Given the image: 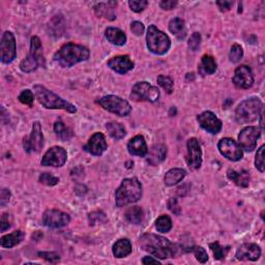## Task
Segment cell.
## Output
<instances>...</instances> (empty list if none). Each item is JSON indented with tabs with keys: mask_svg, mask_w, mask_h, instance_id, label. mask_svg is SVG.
Instances as JSON below:
<instances>
[{
	"mask_svg": "<svg viewBox=\"0 0 265 265\" xmlns=\"http://www.w3.org/2000/svg\"><path fill=\"white\" fill-rule=\"evenodd\" d=\"M139 244L142 250L160 259L174 258L177 254L176 244L171 242L168 238L156 234L142 235L139 239Z\"/></svg>",
	"mask_w": 265,
	"mask_h": 265,
	"instance_id": "1",
	"label": "cell"
},
{
	"mask_svg": "<svg viewBox=\"0 0 265 265\" xmlns=\"http://www.w3.org/2000/svg\"><path fill=\"white\" fill-rule=\"evenodd\" d=\"M88 48L74 43H66L54 55V60L64 67H70L89 58Z\"/></svg>",
	"mask_w": 265,
	"mask_h": 265,
	"instance_id": "2",
	"label": "cell"
},
{
	"mask_svg": "<svg viewBox=\"0 0 265 265\" xmlns=\"http://www.w3.org/2000/svg\"><path fill=\"white\" fill-rule=\"evenodd\" d=\"M33 91L38 103L46 109L65 110L68 112V113H76L77 112L76 106L68 103V101L65 100L64 99H61L43 85H34Z\"/></svg>",
	"mask_w": 265,
	"mask_h": 265,
	"instance_id": "3",
	"label": "cell"
},
{
	"mask_svg": "<svg viewBox=\"0 0 265 265\" xmlns=\"http://www.w3.org/2000/svg\"><path fill=\"white\" fill-rule=\"evenodd\" d=\"M142 185L135 178H126L122 180L120 187L115 193V202L118 207L126 206L135 203L141 199Z\"/></svg>",
	"mask_w": 265,
	"mask_h": 265,
	"instance_id": "4",
	"label": "cell"
},
{
	"mask_svg": "<svg viewBox=\"0 0 265 265\" xmlns=\"http://www.w3.org/2000/svg\"><path fill=\"white\" fill-rule=\"evenodd\" d=\"M39 66H46V59L43 53L42 42L37 36H33L30 42L29 54L20 64V68L24 73H32Z\"/></svg>",
	"mask_w": 265,
	"mask_h": 265,
	"instance_id": "5",
	"label": "cell"
},
{
	"mask_svg": "<svg viewBox=\"0 0 265 265\" xmlns=\"http://www.w3.org/2000/svg\"><path fill=\"white\" fill-rule=\"evenodd\" d=\"M263 112V103L258 98H251L241 101L235 110V119L240 125L257 120Z\"/></svg>",
	"mask_w": 265,
	"mask_h": 265,
	"instance_id": "6",
	"label": "cell"
},
{
	"mask_svg": "<svg viewBox=\"0 0 265 265\" xmlns=\"http://www.w3.org/2000/svg\"><path fill=\"white\" fill-rule=\"evenodd\" d=\"M146 43L150 52L157 55L166 54L171 47L169 36L161 32L155 25H150L147 29Z\"/></svg>",
	"mask_w": 265,
	"mask_h": 265,
	"instance_id": "7",
	"label": "cell"
},
{
	"mask_svg": "<svg viewBox=\"0 0 265 265\" xmlns=\"http://www.w3.org/2000/svg\"><path fill=\"white\" fill-rule=\"evenodd\" d=\"M98 103L105 110L111 112L117 116L125 117L132 112V106L128 100L117 96H106L101 98Z\"/></svg>",
	"mask_w": 265,
	"mask_h": 265,
	"instance_id": "8",
	"label": "cell"
},
{
	"mask_svg": "<svg viewBox=\"0 0 265 265\" xmlns=\"http://www.w3.org/2000/svg\"><path fill=\"white\" fill-rule=\"evenodd\" d=\"M159 98L160 90L157 87L150 85V83L146 82V81L138 82L132 86L131 99L136 101L147 100L150 103H156Z\"/></svg>",
	"mask_w": 265,
	"mask_h": 265,
	"instance_id": "9",
	"label": "cell"
},
{
	"mask_svg": "<svg viewBox=\"0 0 265 265\" xmlns=\"http://www.w3.org/2000/svg\"><path fill=\"white\" fill-rule=\"evenodd\" d=\"M17 56L16 39L11 32H5L0 42V59L1 63L8 65L15 60Z\"/></svg>",
	"mask_w": 265,
	"mask_h": 265,
	"instance_id": "10",
	"label": "cell"
},
{
	"mask_svg": "<svg viewBox=\"0 0 265 265\" xmlns=\"http://www.w3.org/2000/svg\"><path fill=\"white\" fill-rule=\"evenodd\" d=\"M23 147L28 154H30V152H38L44 147V135L42 126H40L38 121L33 122L30 136L24 138Z\"/></svg>",
	"mask_w": 265,
	"mask_h": 265,
	"instance_id": "11",
	"label": "cell"
},
{
	"mask_svg": "<svg viewBox=\"0 0 265 265\" xmlns=\"http://www.w3.org/2000/svg\"><path fill=\"white\" fill-rule=\"evenodd\" d=\"M260 134V129L256 127H247L242 129L238 135V145L241 149L248 152L253 151L257 146V141Z\"/></svg>",
	"mask_w": 265,
	"mask_h": 265,
	"instance_id": "12",
	"label": "cell"
},
{
	"mask_svg": "<svg viewBox=\"0 0 265 265\" xmlns=\"http://www.w3.org/2000/svg\"><path fill=\"white\" fill-rule=\"evenodd\" d=\"M218 148L221 155L232 162L240 161L243 157V152L241 147L238 145L236 141L231 138H223L220 140Z\"/></svg>",
	"mask_w": 265,
	"mask_h": 265,
	"instance_id": "13",
	"label": "cell"
},
{
	"mask_svg": "<svg viewBox=\"0 0 265 265\" xmlns=\"http://www.w3.org/2000/svg\"><path fill=\"white\" fill-rule=\"evenodd\" d=\"M70 222V217L66 212L57 209H48L43 215V224L49 228H63L67 226Z\"/></svg>",
	"mask_w": 265,
	"mask_h": 265,
	"instance_id": "14",
	"label": "cell"
},
{
	"mask_svg": "<svg viewBox=\"0 0 265 265\" xmlns=\"http://www.w3.org/2000/svg\"><path fill=\"white\" fill-rule=\"evenodd\" d=\"M67 159V154L64 147L54 146L47 150L44 155L40 164L42 166H51V167H63Z\"/></svg>",
	"mask_w": 265,
	"mask_h": 265,
	"instance_id": "15",
	"label": "cell"
},
{
	"mask_svg": "<svg viewBox=\"0 0 265 265\" xmlns=\"http://www.w3.org/2000/svg\"><path fill=\"white\" fill-rule=\"evenodd\" d=\"M197 120L202 129L210 132L212 135H217L222 130L223 124L222 120L218 118V116L210 111H205L197 116Z\"/></svg>",
	"mask_w": 265,
	"mask_h": 265,
	"instance_id": "16",
	"label": "cell"
},
{
	"mask_svg": "<svg viewBox=\"0 0 265 265\" xmlns=\"http://www.w3.org/2000/svg\"><path fill=\"white\" fill-rule=\"evenodd\" d=\"M233 83L237 88L249 89L254 84V75L250 66H240L235 69L233 76Z\"/></svg>",
	"mask_w": 265,
	"mask_h": 265,
	"instance_id": "17",
	"label": "cell"
},
{
	"mask_svg": "<svg viewBox=\"0 0 265 265\" xmlns=\"http://www.w3.org/2000/svg\"><path fill=\"white\" fill-rule=\"evenodd\" d=\"M187 163L191 169L197 170L202 165V150L199 141L196 138H191L188 141Z\"/></svg>",
	"mask_w": 265,
	"mask_h": 265,
	"instance_id": "18",
	"label": "cell"
},
{
	"mask_svg": "<svg viewBox=\"0 0 265 265\" xmlns=\"http://www.w3.org/2000/svg\"><path fill=\"white\" fill-rule=\"evenodd\" d=\"M107 147L108 145L105 136L101 134V132H96V134L91 136V138L87 142V144L84 146V149L85 151L89 152L90 155L99 157L104 154Z\"/></svg>",
	"mask_w": 265,
	"mask_h": 265,
	"instance_id": "19",
	"label": "cell"
},
{
	"mask_svg": "<svg viewBox=\"0 0 265 265\" xmlns=\"http://www.w3.org/2000/svg\"><path fill=\"white\" fill-rule=\"evenodd\" d=\"M260 256L261 249L256 243H243L235 254V257L242 261H257Z\"/></svg>",
	"mask_w": 265,
	"mask_h": 265,
	"instance_id": "20",
	"label": "cell"
},
{
	"mask_svg": "<svg viewBox=\"0 0 265 265\" xmlns=\"http://www.w3.org/2000/svg\"><path fill=\"white\" fill-rule=\"evenodd\" d=\"M108 66L118 74H127L134 68L135 65L129 55H119L111 58L108 61Z\"/></svg>",
	"mask_w": 265,
	"mask_h": 265,
	"instance_id": "21",
	"label": "cell"
},
{
	"mask_svg": "<svg viewBox=\"0 0 265 265\" xmlns=\"http://www.w3.org/2000/svg\"><path fill=\"white\" fill-rule=\"evenodd\" d=\"M128 150L132 156L145 157L148 154V147L144 137L137 135L132 138L128 143Z\"/></svg>",
	"mask_w": 265,
	"mask_h": 265,
	"instance_id": "22",
	"label": "cell"
},
{
	"mask_svg": "<svg viewBox=\"0 0 265 265\" xmlns=\"http://www.w3.org/2000/svg\"><path fill=\"white\" fill-rule=\"evenodd\" d=\"M116 4L117 3L115 1L99 3L95 6L96 14L99 17L106 18V19L110 20V21H113V20H115V18H116L115 13H114V8H115Z\"/></svg>",
	"mask_w": 265,
	"mask_h": 265,
	"instance_id": "23",
	"label": "cell"
},
{
	"mask_svg": "<svg viewBox=\"0 0 265 265\" xmlns=\"http://www.w3.org/2000/svg\"><path fill=\"white\" fill-rule=\"evenodd\" d=\"M167 147L163 144L154 145L150 148L148 155V163L152 166H156L166 159Z\"/></svg>",
	"mask_w": 265,
	"mask_h": 265,
	"instance_id": "24",
	"label": "cell"
},
{
	"mask_svg": "<svg viewBox=\"0 0 265 265\" xmlns=\"http://www.w3.org/2000/svg\"><path fill=\"white\" fill-rule=\"evenodd\" d=\"M105 35L109 42L115 46H124L127 43V35L119 28L108 27L105 32Z\"/></svg>",
	"mask_w": 265,
	"mask_h": 265,
	"instance_id": "25",
	"label": "cell"
},
{
	"mask_svg": "<svg viewBox=\"0 0 265 265\" xmlns=\"http://www.w3.org/2000/svg\"><path fill=\"white\" fill-rule=\"evenodd\" d=\"M227 176L230 180L235 182V185L241 188H247L250 185V173L246 170L237 172L233 169H229Z\"/></svg>",
	"mask_w": 265,
	"mask_h": 265,
	"instance_id": "26",
	"label": "cell"
},
{
	"mask_svg": "<svg viewBox=\"0 0 265 265\" xmlns=\"http://www.w3.org/2000/svg\"><path fill=\"white\" fill-rule=\"evenodd\" d=\"M169 30H170V33L173 35H175L176 38L179 40L185 39L187 36L186 23L180 18H174L171 20L169 23Z\"/></svg>",
	"mask_w": 265,
	"mask_h": 265,
	"instance_id": "27",
	"label": "cell"
},
{
	"mask_svg": "<svg viewBox=\"0 0 265 265\" xmlns=\"http://www.w3.org/2000/svg\"><path fill=\"white\" fill-rule=\"evenodd\" d=\"M198 70L200 75L206 76V75H212L213 73H216L217 70V63L215 58L210 55H203L201 58V63L199 65Z\"/></svg>",
	"mask_w": 265,
	"mask_h": 265,
	"instance_id": "28",
	"label": "cell"
},
{
	"mask_svg": "<svg viewBox=\"0 0 265 265\" xmlns=\"http://www.w3.org/2000/svg\"><path fill=\"white\" fill-rule=\"evenodd\" d=\"M112 252L116 258H125L132 253V243L128 238L119 239L113 244Z\"/></svg>",
	"mask_w": 265,
	"mask_h": 265,
	"instance_id": "29",
	"label": "cell"
},
{
	"mask_svg": "<svg viewBox=\"0 0 265 265\" xmlns=\"http://www.w3.org/2000/svg\"><path fill=\"white\" fill-rule=\"evenodd\" d=\"M187 175V171L181 168H173L169 170L165 175V185L168 187L175 186L176 183L180 182Z\"/></svg>",
	"mask_w": 265,
	"mask_h": 265,
	"instance_id": "30",
	"label": "cell"
},
{
	"mask_svg": "<svg viewBox=\"0 0 265 265\" xmlns=\"http://www.w3.org/2000/svg\"><path fill=\"white\" fill-rule=\"evenodd\" d=\"M25 236V234L21 230H17L14 231L11 234H7V235H4L1 237V247L6 248V249H11L14 248L17 244H19L23 240Z\"/></svg>",
	"mask_w": 265,
	"mask_h": 265,
	"instance_id": "31",
	"label": "cell"
},
{
	"mask_svg": "<svg viewBox=\"0 0 265 265\" xmlns=\"http://www.w3.org/2000/svg\"><path fill=\"white\" fill-rule=\"evenodd\" d=\"M106 129L109 132V135L114 140H120L127 135V131L125 127L121 124H118V122L116 121L108 122V124L106 125Z\"/></svg>",
	"mask_w": 265,
	"mask_h": 265,
	"instance_id": "32",
	"label": "cell"
},
{
	"mask_svg": "<svg viewBox=\"0 0 265 265\" xmlns=\"http://www.w3.org/2000/svg\"><path fill=\"white\" fill-rule=\"evenodd\" d=\"M144 212L140 206H132L130 207L126 212V219L131 224H135V225H139V224L143 221Z\"/></svg>",
	"mask_w": 265,
	"mask_h": 265,
	"instance_id": "33",
	"label": "cell"
},
{
	"mask_svg": "<svg viewBox=\"0 0 265 265\" xmlns=\"http://www.w3.org/2000/svg\"><path fill=\"white\" fill-rule=\"evenodd\" d=\"M54 132L56 135L63 140V141H68L74 137V132L69 128L66 127L63 121H56L54 124Z\"/></svg>",
	"mask_w": 265,
	"mask_h": 265,
	"instance_id": "34",
	"label": "cell"
},
{
	"mask_svg": "<svg viewBox=\"0 0 265 265\" xmlns=\"http://www.w3.org/2000/svg\"><path fill=\"white\" fill-rule=\"evenodd\" d=\"M156 228L159 232L167 233L172 229V221L168 216H161L156 222Z\"/></svg>",
	"mask_w": 265,
	"mask_h": 265,
	"instance_id": "35",
	"label": "cell"
},
{
	"mask_svg": "<svg viewBox=\"0 0 265 265\" xmlns=\"http://www.w3.org/2000/svg\"><path fill=\"white\" fill-rule=\"evenodd\" d=\"M242 57H243V50H242L241 46L238 44H234L231 47L230 53H229L230 61L233 64H237L241 60Z\"/></svg>",
	"mask_w": 265,
	"mask_h": 265,
	"instance_id": "36",
	"label": "cell"
},
{
	"mask_svg": "<svg viewBox=\"0 0 265 265\" xmlns=\"http://www.w3.org/2000/svg\"><path fill=\"white\" fill-rule=\"evenodd\" d=\"M158 83L160 86L164 88L169 95L172 94L173 87H174V82H173V80L170 77L165 75H160L158 77Z\"/></svg>",
	"mask_w": 265,
	"mask_h": 265,
	"instance_id": "37",
	"label": "cell"
},
{
	"mask_svg": "<svg viewBox=\"0 0 265 265\" xmlns=\"http://www.w3.org/2000/svg\"><path fill=\"white\" fill-rule=\"evenodd\" d=\"M19 100L21 101L22 104L27 105L29 107H33V101H34V95L32 90L29 89H25L23 90L21 94L19 96Z\"/></svg>",
	"mask_w": 265,
	"mask_h": 265,
	"instance_id": "38",
	"label": "cell"
},
{
	"mask_svg": "<svg viewBox=\"0 0 265 265\" xmlns=\"http://www.w3.org/2000/svg\"><path fill=\"white\" fill-rule=\"evenodd\" d=\"M209 248L211 249L213 255H215L216 260H222V259H224V257H225V255H226L225 249H224L218 241L211 242L209 244Z\"/></svg>",
	"mask_w": 265,
	"mask_h": 265,
	"instance_id": "39",
	"label": "cell"
},
{
	"mask_svg": "<svg viewBox=\"0 0 265 265\" xmlns=\"http://www.w3.org/2000/svg\"><path fill=\"white\" fill-rule=\"evenodd\" d=\"M39 182L48 187H53L59 182V178L50 174V173H43V174L39 176Z\"/></svg>",
	"mask_w": 265,
	"mask_h": 265,
	"instance_id": "40",
	"label": "cell"
},
{
	"mask_svg": "<svg viewBox=\"0 0 265 265\" xmlns=\"http://www.w3.org/2000/svg\"><path fill=\"white\" fill-rule=\"evenodd\" d=\"M129 5L132 12L135 13H141L143 12L148 5V2L146 0H139V1H136V0H132V1H129Z\"/></svg>",
	"mask_w": 265,
	"mask_h": 265,
	"instance_id": "41",
	"label": "cell"
},
{
	"mask_svg": "<svg viewBox=\"0 0 265 265\" xmlns=\"http://www.w3.org/2000/svg\"><path fill=\"white\" fill-rule=\"evenodd\" d=\"M264 145H262L258 150L256 154V159H255V166L260 171V172H264L265 166H264Z\"/></svg>",
	"mask_w": 265,
	"mask_h": 265,
	"instance_id": "42",
	"label": "cell"
},
{
	"mask_svg": "<svg viewBox=\"0 0 265 265\" xmlns=\"http://www.w3.org/2000/svg\"><path fill=\"white\" fill-rule=\"evenodd\" d=\"M88 218H89V224L91 226H94L99 223H105L107 221L105 213H103L101 211H96L90 213Z\"/></svg>",
	"mask_w": 265,
	"mask_h": 265,
	"instance_id": "43",
	"label": "cell"
},
{
	"mask_svg": "<svg viewBox=\"0 0 265 265\" xmlns=\"http://www.w3.org/2000/svg\"><path fill=\"white\" fill-rule=\"evenodd\" d=\"M193 253L195 255L196 259L200 262V263H205L208 260V255L205 251V249H203L202 247H194L193 248Z\"/></svg>",
	"mask_w": 265,
	"mask_h": 265,
	"instance_id": "44",
	"label": "cell"
},
{
	"mask_svg": "<svg viewBox=\"0 0 265 265\" xmlns=\"http://www.w3.org/2000/svg\"><path fill=\"white\" fill-rule=\"evenodd\" d=\"M200 44H201V34L199 33H194L189 39L188 43L189 48L192 51H197L200 47Z\"/></svg>",
	"mask_w": 265,
	"mask_h": 265,
	"instance_id": "45",
	"label": "cell"
},
{
	"mask_svg": "<svg viewBox=\"0 0 265 265\" xmlns=\"http://www.w3.org/2000/svg\"><path fill=\"white\" fill-rule=\"evenodd\" d=\"M38 256L44 258L45 260L51 263H57L60 260L59 255L54 252H39Z\"/></svg>",
	"mask_w": 265,
	"mask_h": 265,
	"instance_id": "46",
	"label": "cell"
},
{
	"mask_svg": "<svg viewBox=\"0 0 265 265\" xmlns=\"http://www.w3.org/2000/svg\"><path fill=\"white\" fill-rule=\"evenodd\" d=\"M131 30L132 32V33H134L135 35L137 36H140L144 33V30H145V27L143 25V23H141L139 21H135L132 22L131 24Z\"/></svg>",
	"mask_w": 265,
	"mask_h": 265,
	"instance_id": "47",
	"label": "cell"
},
{
	"mask_svg": "<svg viewBox=\"0 0 265 265\" xmlns=\"http://www.w3.org/2000/svg\"><path fill=\"white\" fill-rule=\"evenodd\" d=\"M168 207L169 209L171 210V212L174 213V215L176 216H179L180 212H181V209L179 207V204H178V201L177 199L175 198H171L168 202Z\"/></svg>",
	"mask_w": 265,
	"mask_h": 265,
	"instance_id": "48",
	"label": "cell"
},
{
	"mask_svg": "<svg viewBox=\"0 0 265 265\" xmlns=\"http://www.w3.org/2000/svg\"><path fill=\"white\" fill-rule=\"evenodd\" d=\"M159 4L161 8L165 9V11H170V9H173L177 5V1H175V0H163V1H160Z\"/></svg>",
	"mask_w": 265,
	"mask_h": 265,
	"instance_id": "49",
	"label": "cell"
},
{
	"mask_svg": "<svg viewBox=\"0 0 265 265\" xmlns=\"http://www.w3.org/2000/svg\"><path fill=\"white\" fill-rule=\"evenodd\" d=\"M9 198H11V192L7 189H3L1 191V195H0V205L2 207L5 206V204H7Z\"/></svg>",
	"mask_w": 265,
	"mask_h": 265,
	"instance_id": "50",
	"label": "cell"
},
{
	"mask_svg": "<svg viewBox=\"0 0 265 265\" xmlns=\"http://www.w3.org/2000/svg\"><path fill=\"white\" fill-rule=\"evenodd\" d=\"M1 232L6 231L9 227H11V223H9V215L8 213H3L1 217Z\"/></svg>",
	"mask_w": 265,
	"mask_h": 265,
	"instance_id": "51",
	"label": "cell"
},
{
	"mask_svg": "<svg viewBox=\"0 0 265 265\" xmlns=\"http://www.w3.org/2000/svg\"><path fill=\"white\" fill-rule=\"evenodd\" d=\"M217 4L222 12H227L233 5V1H227V0H224V1H218Z\"/></svg>",
	"mask_w": 265,
	"mask_h": 265,
	"instance_id": "52",
	"label": "cell"
},
{
	"mask_svg": "<svg viewBox=\"0 0 265 265\" xmlns=\"http://www.w3.org/2000/svg\"><path fill=\"white\" fill-rule=\"evenodd\" d=\"M142 263H143V264H159V265H161V262L158 259H155L154 257H149V256H146V257H144L143 259H142Z\"/></svg>",
	"mask_w": 265,
	"mask_h": 265,
	"instance_id": "53",
	"label": "cell"
}]
</instances>
